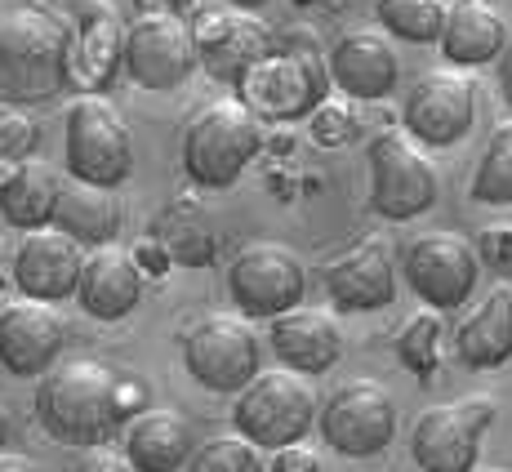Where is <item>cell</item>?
Wrapping results in <instances>:
<instances>
[{
	"label": "cell",
	"instance_id": "13",
	"mask_svg": "<svg viewBox=\"0 0 512 472\" xmlns=\"http://www.w3.org/2000/svg\"><path fill=\"white\" fill-rule=\"evenodd\" d=\"M201 67L196 32L183 14H156L143 9L125 32V72L143 90H179L187 76Z\"/></svg>",
	"mask_w": 512,
	"mask_h": 472
},
{
	"label": "cell",
	"instance_id": "39",
	"mask_svg": "<svg viewBox=\"0 0 512 472\" xmlns=\"http://www.w3.org/2000/svg\"><path fill=\"white\" fill-rule=\"evenodd\" d=\"M268 472H321V459H317V450H308V446L299 441V446L277 450Z\"/></svg>",
	"mask_w": 512,
	"mask_h": 472
},
{
	"label": "cell",
	"instance_id": "12",
	"mask_svg": "<svg viewBox=\"0 0 512 472\" xmlns=\"http://www.w3.org/2000/svg\"><path fill=\"white\" fill-rule=\"evenodd\" d=\"M321 437L343 459H374L397 437V401L383 383L352 379L321 406Z\"/></svg>",
	"mask_w": 512,
	"mask_h": 472
},
{
	"label": "cell",
	"instance_id": "20",
	"mask_svg": "<svg viewBox=\"0 0 512 472\" xmlns=\"http://www.w3.org/2000/svg\"><path fill=\"white\" fill-rule=\"evenodd\" d=\"M330 81L339 94L361 98V103H379L397 90L401 81V58L392 49L388 32H348L326 54Z\"/></svg>",
	"mask_w": 512,
	"mask_h": 472
},
{
	"label": "cell",
	"instance_id": "38",
	"mask_svg": "<svg viewBox=\"0 0 512 472\" xmlns=\"http://www.w3.org/2000/svg\"><path fill=\"white\" fill-rule=\"evenodd\" d=\"M116 406H121V419H125V424H134L143 410H152V406H147V383L134 379V375H121V388H116Z\"/></svg>",
	"mask_w": 512,
	"mask_h": 472
},
{
	"label": "cell",
	"instance_id": "27",
	"mask_svg": "<svg viewBox=\"0 0 512 472\" xmlns=\"http://www.w3.org/2000/svg\"><path fill=\"white\" fill-rule=\"evenodd\" d=\"M58 192H63V179H58L49 165L23 161V170L14 174V183L0 188V214H5V223H14V228H23V232L54 228Z\"/></svg>",
	"mask_w": 512,
	"mask_h": 472
},
{
	"label": "cell",
	"instance_id": "44",
	"mask_svg": "<svg viewBox=\"0 0 512 472\" xmlns=\"http://www.w3.org/2000/svg\"><path fill=\"white\" fill-rule=\"evenodd\" d=\"M228 5H236V9H250V14H254V9H263L268 0H228Z\"/></svg>",
	"mask_w": 512,
	"mask_h": 472
},
{
	"label": "cell",
	"instance_id": "6",
	"mask_svg": "<svg viewBox=\"0 0 512 472\" xmlns=\"http://www.w3.org/2000/svg\"><path fill=\"white\" fill-rule=\"evenodd\" d=\"M232 424L259 450L299 446L312 432V424H317V392L294 370H285V366L268 370V375H259L236 392Z\"/></svg>",
	"mask_w": 512,
	"mask_h": 472
},
{
	"label": "cell",
	"instance_id": "31",
	"mask_svg": "<svg viewBox=\"0 0 512 472\" xmlns=\"http://www.w3.org/2000/svg\"><path fill=\"white\" fill-rule=\"evenodd\" d=\"M187 472H263V459L259 446L245 441L241 432H223V437H210L192 450Z\"/></svg>",
	"mask_w": 512,
	"mask_h": 472
},
{
	"label": "cell",
	"instance_id": "11",
	"mask_svg": "<svg viewBox=\"0 0 512 472\" xmlns=\"http://www.w3.org/2000/svg\"><path fill=\"white\" fill-rule=\"evenodd\" d=\"M406 272L410 290L423 299V308L455 312L468 308V299L477 294L481 281V254L468 236L455 232H423L406 245Z\"/></svg>",
	"mask_w": 512,
	"mask_h": 472
},
{
	"label": "cell",
	"instance_id": "7",
	"mask_svg": "<svg viewBox=\"0 0 512 472\" xmlns=\"http://www.w3.org/2000/svg\"><path fill=\"white\" fill-rule=\"evenodd\" d=\"M259 361V334L250 330V317H241V312H214L183 334L187 375L210 392H241L245 383L263 375Z\"/></svg>",
	"mask_w": 512,
	"mask_h": 472
},
{
	"label": "cell",
	"instance_id": "41",
	"mask_svg": "<svg viewBox=\"0 0 512 472\" xmlns=\"http://www.w3.org/2000/svg\"><path fill=\"white\" fill-rule=\"evenodd\" d=\"M196 0H143V9H156V14H183Z\"/></svg>",
	"mask_w": 512,
	"mask_h": 472
},
{
	"label": "cell",
	"instance_id": "28",
	"mask_svg": "<svg viewBox=\"0 0 512 472\" xmlns=\"http://www.w3.org/2000/svg\"><path fill=\"white\" fill-rule=\"evenodd\" d=\"M374 14L388 27V36L406 45H432L446 32L450 5L446 0H374Z\"/></svg>",
	"mask_w": 512,
	"mask_h": 472
},
{
	"label": "cell",
	"instance_id": "43",
	"mask_svg": "<svg viewBox=\"0 0 512 472\" xmlns=\"http://www.w3.org/2000/svg\"><path fill=\"white\" fill-rule=\"evenodd\" d=\"M5 441H9V410L0 406V450H5Z\"/></svg>",
	"mask_w": 512,
	"mask_h": 472
},
{
	"label": "cell",
	"instance_id": "23",
	"mask_svg": "<svg viewBox=\"0 0 512 472\" xmlns=\"http://www.w3.org/2000/svg\"><path fill=\"white\" fill-rule=\"evenodd\" d=\"M441 58L459 72L468 67H486L495 58H504L508 49V23L495 5L486 0H459L446 18V32H441Z\"/></svg>",
	"mask_w": 512,
	"mask_h": 472
},
{
	"label": "cell",
	"instance_id": "35",
	"mask_svg": "<svg viewBox=\"0 0 512 472\" xmlns=\"http://www.w3.org/2000/svg\"><path fill=\"white\" fill-rule=\"evenodd\" d=\"M72 472H139L130 464L125 450H112V446H90L81 450V459L72 464Z\"/></svg>",
	"mask_w": 512,
	"mask_h": 472
},
{
	"label": "cell",
	"instance_id": "29",
	"mask_svg": "<svg viewBox=\"0 0 512 472\" xmlns=\"http://www.w3.org/2000/svg\"><path fill=\"white\" fill-rule=\"evenodd\" d=\"M468 196L477 205H512V125L495 130V139L486 143L477 170H472Z\"/></svg>",
	"mask_w": 512,
	"mask_h": 472
},
{
	"label": "cell",
	"instance_id": "14",
	"mask_svg": "<svg viewBox=\"0 0 512 472\" xmlns=\"http://www.w3.org/2000/svg\"><path fill=\"white\" fill-rule=\"evenodd\" d=\"M410 139L423 147H455L468 139L477 121V85L459 67H441L410 85L406 107H401Z\"/></svg>",
	"mask_w": 512,
	"mask_h": 472
},
{
	"label": "cell",
	"instance_id": "34",
	"mask_svg": "<svg viewBox=\"0 0 512 472\" xmlns=\"http://www.w3.org/2000/svg\"><path fill=\"white\" fill-rule=\"evenodd\" d=\"M165 245H170L174 263H192V268H201V263L214 259V236L201 228V223H179L174 236H165Z\"/></svg>",
	"mask_w": 512,
	"mask_h": 472
},
{
	"label": "cell",
	"instance_id": "3",
	"mask_svg": "<svg viewBox=\"0 0 512 472\" xmlns=\"http://www.w3.org/2000/svg\"><path fill=\"white\" fill-rule=\"evenodd\" d=\"M263 152V121L241 103V98H223L192 116L183 134V170L196 188L223 192L241 183V174Z\"/></svg>",
	"mask_w": 512,
	"mask_h": 472
},
{
	"label": "cell",
	"instance_id": "42",
	"mask_svg": "<svg viewBox=\"0 0 512 472\" xmlns=\"http://www.w3.org/2000/svg\"><path fill=\"white\" fill-rule=\"evenodd\" d=\"M499 85H504V98L512 103V45L504 49V58H499Z\"/></svg>",
	"mask_w": 512,
	"mask_h": 472
},
{
	"label": "cell",
	"instance_id": "26",
	"mask_svg": "<svg viewBox=\"0 0 512 472\" xmlns=\"http://www.w3.org/2000/svg\"><path fill=\"white\" fill-rule=\"evenodd\" d=\"M125 223L121 201L112 196V188H94V183H63L58 192V210H54V228L67 232L76 245L98 250V245H116Z\"/></svg>",
	"mask_w": 512,
	"mask_h": 472
},
{
	"label": "cell",
	"instance_id": "16",
	"mask_svg": "<svg viewBox=\"0 0 512 472\" xmlns=\"http://www.w3.org/2000/svg\"><path fill=\"white\" fill-rule=\"evenodd\" d=\"M196 54H201V72L214 81L236 85L263 54H268V32L250 9H201L192 18Z\"/></svg>",
	"mask_w": 512,
	"mask_h": 472
},
{
	"label": "cell",
	"instance_id": "45",
	"mask_svg": "<svg viewBox=\"0 0 512 472\" xmlns=\"http://www.w3.org/2000/svg\"><path fill=\"white\" fill-rule=\"evenodd\" d=\"M0 285H5V250H0Z\"/></svg>",
	"mask_w": 512,
	"mask_h": 472
},
{
	"label": "cell",
	"instance_id": "2",
	"mask_svg": "<svg viewBox=\"0 0 512 472\" xmlns=\"http://www.w3.org/2000/svg\"><path fill=\"white\" fill-rule=\"evenodd\" d=\"M116 388H121V375L107 361L98 357L58 361L36 383V419L63 446H81V450L107 446L112 432L125 424L121 406H116Z\"/></svg>",
	"mask_w": 512,
	"mask_h": 472
},
{
	"label": "cell",
	"instance_id": "8",
	"mask_svg": "<svg viewBox=\"0 0 512 472\" xmlns=\"http://www.w3.org/2000/svg\"><path fill=\"white\" fill-rule=\"evenodd\" d=\"M228 294L250 321H277L281 312L303 308L308 268L281 241H250L228 263Z\"/></svg>",
	"mask_w": 512,
	"mask_h": 472
},
{
	"label": "cell",
	"instance_id": "17",
	"mask_svg": "<svg viewBox=\"0 0 512 472\" xmlns=\"http://www.w3.org/2000/svg\"><path fill=\"white\" fill-rule=\"evenodd\" d=\"M81 268H85V245H76L58 228H36L18 241L9 277H14L23 299L63 303L81 285Z\"/></svg>",
	"mask_w": 512,
	"mask_h": 472
},
{
	"label": "cell",
	"instance_id": "25",
	"mask_svg": "<svg viewBox=\"0 0 512 472\" xmlns=\"http://www.w3.org/2000/svg\"><path fill=\"white\" fill-rule=\"evenodd\" d=\"M192 450H196V437L179 410L152 406L134 424H125V455H130V464L139 472H179L187 468Z\"/></svg>",
	"mask_w": 512,
	"mask_h": 472
},
{
	"label": "cell",
	"instance_id": "4",
	"mask_svg": "<svg viewBox=\"0 0 512 472\" xmlns=\"http://www.w3.org/2000/svg\"><path fill=\"white\" fill-rule=\"evenodd\" d=\"M330 67L312 49H268L250 72L236 81V94L259 121H308L330 98Z\"/></svg>",
	"mask_w": 512,
	"mask_h": 472
},
{
	"label": "cell",
	"instance_id": "32",
	"mask_svg": "<svg viewBox=\"0 0 512 472\" xmlns=\"http://www.w3.org/2000/svg\"><path fill=\"white\" fill-rule=\"evenodd\" d=\"M41 143V125L32 121L27 107L0 103V156L9 161H32V147Z\"/></svg>",
	"mask_w": 512,
	"mask_h": 472
},
{
	"label": "cell",
	"instance_id": "40",
	"mask_svg": "<svg viewBox=\"0 0 512 472\" xmlns=\"http://www.w3.org/2000/svg\"><path fill=\"white\" fill-rule=\"evenodd\" d=\"M0 472H41V464L23 450H0Z\"/></svg>",
	"mask_w": 512,
	"mask_h": 472
},
{
	"label": "cell",
	"instance_id": "46",
	"mask_svg": "<svg viewBox=\"0 0 512 472\" xmlns=\"http://www.w3.org/2000/svg\"><path fill=\"white\" fill-rule=\"evenodd\" d=\"M481 472H504V468H481Z\"/></svg>",
	"mask_w": 512,
	"mask_h": 472
},
{
	"label": "cell",
	"instance_id": "5",
	"mask_svg": "<svg viewBox=\"0 0 512 472\" xmlns=\"http://www.w3.org/2000/svg\"><path fill=\"white\" fill-rule=\"evenodd\" d=\"M67 174L94 188H121L134 174V134L107 94H81L67 107Z\"/></svg>",
	"mask_w": 512,
	"mask_h": 472
},
{
	"label": "cell",
	"instance_id": "9",
	"mask_svg": "<svg viewBox=\"0 0 512 472\" xmlns=\"http://www.w3.org/2000/svg\"><path fill=\"white\" fill-rule=\"evenodd\" d=\"M437 170L410 134H379L370 143V205L388 223H410L437 205Z\"/></svg>",
	"mask_w": 512,
	"mask_h": 472
},
{
	"label": "cell",
	"instance_id": "21",
	"mask_svg": "<svg viewBox=\"0 0 512 472\" xmlns=\"http://www.w3.org/2000/svg\"><path fill=\"white\" fill-rule=\"evenodd\" d=\"M143 285H147V272L139 268L134 250L98 245V250H85L76 303H81L94 321H125L143 303Z\"/></svg>",
	"mask_w": 512,
	"mask_h": 472
},
{
	"label": "cell",
	"instance_id": "24",
	"mask_svg": "<svg viewBox=\"0 0 512 472\" xmlns=\"http://www.w3.org/2000/svg\"><path fill=\"white\" fill-rule=\"evenodd\" d=\"M455 352L468 370H499L512 361V285H495L459 321Z\"/></svg>",
	"mask_w": 512,
	"mask_h": 472
},
{
	"label": "cell",
	"instance_id": "15",
	"mask_svg": "<svg viewBox=\"0 0 512 472\" xmlns=\"http://www.w3.org/2000/svg\"><path fill=\"white\" fill-rule=\"evenodd\" d=\"M67 343V321L54 303L18 299L0 312V366L18 379H41L58 366Z\"/></svg>",
	"mask_w": 512,
	"mask_h": 472
},
{
	"label": "cell",
	"instance_id": "36",
	"mask_svg": "<svg viewBox=\"0 0 512 472\" xmlns=\"http://www.w3.org/2000/svg\"><path fill=\"white\" fill-rule=\"evenodd\" d=\"M477 254L490 268H512V228H486L477 241Z\"/></svg>",
	"mask_w": 512,
	"mask_h": 472
},
{
	"label": "cell",
	"instance_id": "33",
	"mask_svg": "<svg viewBox=\"0 0 512 472\" xmlns=\"http://www.w3.org/2000/svg\"><path fill=\"white\" fill-rule=\"evenodd\" d=\"M308 130L321 147H343L357 134V121H352V107L343 103V98H326V103L308 116Z\"/></svg>",
	"mask_w": 512,
	"mask_h": 472
},
{
	"label": "cell",
	"instance_id": "18",
	"mask_svg": "<svg viewBox=\"0 0 512 472\" xmlns=\"http://www.w3.org/2000/svg\"><path fill=\"white\" fill-rule=\"evenodd\" d=\"M321 281H326L334 308L343 312H379L392 308V299H397V263H392L388 245L374 236L334 254L321 268Z\"/></svg>",
	"mask_w": 512,
	"mask_h": 472
},
{
	"label": "cell",
	"instance_id": "30",
	"mask_svg": "<svg viewBox=\"0 0 512 472\" xmlns=\"http://www.w3.org/2000/svg\"><path fill=\"white\" fill-rule=\"evenodd\" d=\"M397 357H401V366L419 379H428L432 370H437V357H441V312L437 308H423L401 326Z\"/></svg>",
	"mask_w": 512,
	"mask_h": 472
},
{
	"label": "cell",
	"instance_id": "19",
	"mask_svg": "<svg viewBox=\"0 0 512 472\" xmlns=\"http://www.w3.org/2000/svg\"><path fill=\"white\" fill-rule=\"evenodd\" d=\"M72 32H76V49H72V85H81L85 94H98L112 85L116 67L125 63V32L107 0H76L72 5Z\"/></svg>",
	"mask_w": 512,
	"mask_h": 472
},
{
	"label": "cell",
	"instance_id": "22",
	"mask_svg": "<svg viewBox=\"0 0 512 472\" xmlns=\"http://www.w3.org/2000/svg\"><path fill=\"white\" fill-rule=\"evenodd\" d=\"M272 352L285 370L294 375H326L334 361L343 357V334H339V321L330 312H317V308H290L272 321V334H268Z\"/></svg>",
	"mask_w": 512,
	"mask_h": 472
},
{
	"label": "cell",
	"instance_id": "37",
	"mask_svg": "<svg viewBox=\"0 0 512 472\" xmlns=\"http://www.w3.org/2000/svg\"><path fill=\"white\" fill-rule=\"evenodd\" d=\"M134 259H139V268L147 277H165V272L174 268V254H170V245H165V236H147V241H139Z\"/></svg>",
	"mask_w": 512,
	"mask_h": 472
},
{
	"label": "cell",
	"instance_id": "10",
	"mask_svg": "<svg viewBox=\"0 0 512 472\" xmlns=\"http://www.w3.org/2000/svg\"><path fill=\"white\" fill-rule=\"evenodd\" d=\"M495 401L464 397L446 406H428L410 432V455L423 472H477L481 437L495 424Z\"/></svg>",
	"mask_w": 512,
	"mask_h": 472
},
{
	"label": "cell",
	"instance_id": "1",
	"mask_svg": "<svg viewBox=\"0 0 512 472\" xmlns=\"http://www.w3.org/2000/svg\"><path fill=\"white\" fill-rule=\"evenodd\" d=\"M72 49V18L45 0H0V103H54L72 85Z\"/></svg>",
	"mask_w": 512,
	"mask_h": 472
}]
</instances>
